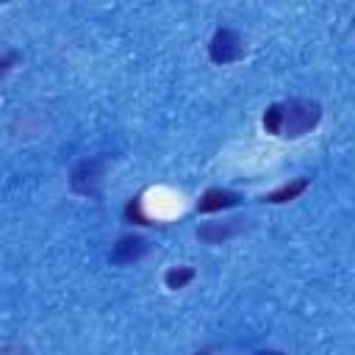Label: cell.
I'll return each mask as SVG.
<instances>
[{
  "label": "cell",
  "mask_w": 355,
  "mask_h": 355,
  "mask_svg": "<svg viewBox=\"0 0 355 355\" xmlns=\"http://www.w3.org/2000/svg\"><path fill=\"white\" fill-rule=\"evenodd\" d=\"M208 55L214 64L225 67V64L241 61L247 55V47H244V39L233 28H216L211 42H208Z\"/></svg>",
  "instance_id": "3"
},
{
  "label": "cell",
  "mask_w": 355,
  "mask_h": 355,
  "mask_svg": "<svg viewBox=\"0 0 355 355\" xmlns=\"http://www.w3.org/2000/svg\"><path fill=\"white\" fill-rule=\"evenodd\" d=\"M11 61H17V53H8V55L0 61V75H6V72H8V64H11Z\"/></svg>",
  "instance_id": "10"
},
{
  "label": "cell",
  "mask_w": 355,
  "mask_h": 355,
  "mask_svg": "<svg viewBox=\"0 0 355 355\" xmlns=\"http://www.w3.org/2000/svg\"><path fill=\"white\" fill-rule=\"evenodd\" d=\"M239 194L230 191V189H208L200 200H197V211L200 214H214V211H225V208H233L239 205Z\"/></svg>",
  "instance_id": "5"
},
{
  "label": "cell",
  "mask_w": 355,
  "mask_h": 355,
  "mask_svg": "<svg viewBox=\"0 0 355 355\" xmlns=\"http://www.w3.org/2000/svg\"><path fill=\"white\" fill-rule=\"evenodd\" d=\"M241 230V219H227V222H205L197 227V239H202L205 244H222L230 236H236Z\"/></svg>",
  "instance_id": "6"
},
{
  "label": "cell",
  "mask_w": 355,
  "mask_h": 355,
  "mask_svg": "<svg viewBox=\"0 0 355 355\" xmlns=\"http://www.w3.org/2000/svg\"><path fill=\"white\" fill-rule=\"evenodd\" d=\"M322 119V105L316 100L308 97H291V100H280L272 103L263 111V130L277 136V139H300L305 133H311Z\"/></svg>",
  "instance_id": "1"
},
{
  "label": "cell",
  "mask_w": 355,
  "mask_h": 355,
  "mask_svg": "<svg viewBox=\"0 0 355 355\" xmlns=\"http://www.w3.org/2000/svg\"><path fill=\"white\" fill-rule=\"evenodd\" d=\"M311 186V180L308 178H297V180H291V183H283L280 189H275V191H269L266 197H263V202H272V205H280V202H288V200H294V197H300L305 189Z\"/></svg>",
  "instance_id": "7"
},
{
  "label": "cell",
  "mask_w": 355,
  "mask_h": 355,
  "mask_svg": "<svg viewBox=\"0 0 355 355\" xmlns=\"http://www.w3.org/2000/svg\"><path fill=\"white\" fill-rule=\"evenodd\" d=\"M144 252H147V241H144L141 236L128 233V236H119L116 244L111 247V261H114V263H133V261H139Z\"/></svg>",
  "instance_id": "4"
},
{
  "label": "cell",
  "mask_w": 355,
  "mask_h": 355,
  "mask_svg": "<svg viewBox=\"0 0 355 355\" xmlns=\"http://www.w3.org/2000/svg\"><path fill=\"white\" fill-rule=\"evenodd\" d=\"M258 355H283V352H277V349H261Z\"/></svg>",
  "instance_id": "11"
},
{
  "label": "cell",
  "mask_w": 355,
  "mask_h": 355,
  "mask_svg": "<svg viewBox=\"0 0 355 355\" xmlns=\"http://www.w3.org/2000/svg\"><path fill=\"white\" fill-rule=\"evenodd\" d=\"M191 280H194V269H191V266H172V269H166V275H164V283H166V288H172V291L189 286Z\"/></svg>",
  "instance_id": "8"
},
{
  "label": "cell",
  "mask_w": 355,
  "mask_h": 355,
  "mask_svg": "<svg viewBox=\"0 0 355 355\" xmlns=\"http://www.w3.org/2000/svg\"><path fill=\"white\" fill-rule=\"evenodd\" d=\"M125 216H128V219H133V222H139V225H150V222H147V216L141 214V197H133V200L128 202Z\"/></svg>",
  "instance_id": "9"
},
{
  "label": "cell",
  "mask_w": 355,
  "mask_h": 355,
  "mask_svg": "<svg viewBox=\"0 0 355 355\" xmlns=\"http://www.w3.org/2000/svg\"><path fill=\"white\" fill-rule=\"evenodd\" d=\"M108 169V158L105 155H94V158H83L72 175H69V186L72 191L83 194V197H100V186Z\"/></svg>",
  "instance_id": "2"
}]
</instances>
